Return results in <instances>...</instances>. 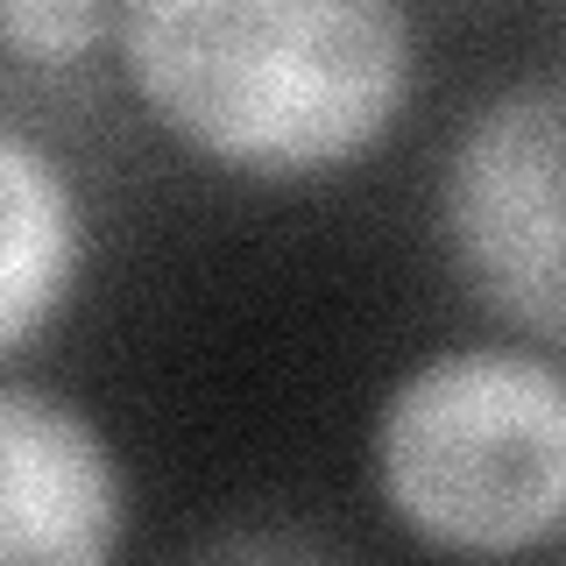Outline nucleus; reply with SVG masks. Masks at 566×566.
Segmentation results:
<instances>
[{
	"instance_id": "nucleus-1",
	"label": "nucleus",
	"mask_w": 566,
	"mask_h": 566,
	"mask_svg": "<svg viewBox=\"0 0 566 566\" xmlns=\"http://www.w3.org/2000/svg\"><path fill=\"white\" fill-rule=\"evenodd\" d=\"M114 71L156 135L241 185H326L418 99L403 0H120Z\"/></svg>"
},
{
	"instance_id": "nucleus-2",
	"label": "nucleus",
	"mask_w": 566,
	"mask_h": 566,
	"mask_svg": "<svg viewBox=\"0 0 566 566\" xmlns=\"http://www.w3.org/2000/svg\"><path fill=\"white\" fill-rule=\"evenodd\" d=\"M368 489L424 553L510 559L566 538V361L460 340L411 361L368 418Z\"/></svg>"
},
{
	"instance_id": "nucleus-3",
	"label": "nucleus",
	"mask_w": 566,
	"mask_h": 566,
	"mask_svg": "<svg viewBox=\"0 0 566 566\" xmlns=\"http://www.w3.org/2000/svg\"><path fill=\"white\" fill-rule=\"evenodd\" d=\"M432 227L495 326L566 354V78H510L468 106L432 177Z\"/></svg>"
},
{
	"instance_id": "nucleus-4",
	"label": "nucleus",
	"mask_w": 566,
	"mask_h": 566,
	"mask_svg": "<svg viewBox=\"0 0 566 566\" xmlns=\"http://www.w3.org/2000/svg\"><path fill=\"white\" fill-rule=\"evenodd\" d=\"M128 460L64 389L29 368L0 376V559L106 566L128 545Z\"/></svg>"
},
{
	"instance_id": "nucleus-5",
	"label": "nucleus",
	"mask_w": 566,
	"mask_h": 566,
	"mask_svg": "<svg viewBox=\"0 0 566 566\" xmlns=\"http://www.w3.org/2000/svg\"><path fill=\"white\" fill-rule=\"evenodd\" d=\"M93 227L78 177L22 120L0 128V361L22 368L50 326H64L78 297Z\"/></svg>"
},
{
	"instance_id": "nucleus-6",
	"label": "nucleus",
	"mask_w": 566,
	"mask_h": 566,
	"mask_svg": "<svg viewBox=\"0 0 566 566\" xmlns=\"http://www.w3.org/2000/svg\"><path fill=\"white\" fill-rule=\"evenodd\" d=\"M120 0H0V43L14 71H78L114 50Z\"/></svg>"
}]
</instances>
